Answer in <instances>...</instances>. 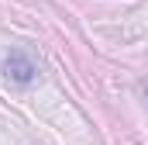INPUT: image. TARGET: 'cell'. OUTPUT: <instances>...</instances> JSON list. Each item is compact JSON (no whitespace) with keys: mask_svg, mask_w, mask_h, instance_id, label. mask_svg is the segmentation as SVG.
Segmentation results:
<instances>
[{"mask_svg":"<svg viewBox=\"0 0 148 145\" xmlns=\"http://www.w3.org/2000/svg\"><path fill=\"white\" fill-rule=\"evenodd\" d=\"M3 72H7L14 83L28 86V83L38 76V66H35V59H31L28 52H21V48H17V52H10V55L3 59Z\"/></svg>","mask_w":148,"mask_h":145,"instance_id":"obj_1","label":"cell"}]
</instances>
